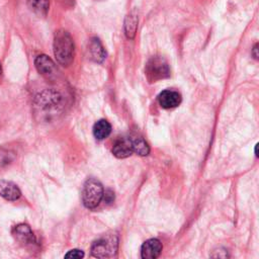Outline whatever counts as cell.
I'll list each match as a JSON object with an SVG mask.
<instances>
[{"mask_svg": "<svg viewBox=\"0 0 259 259\" xmlns=\"http://www.w3.org/2000/svg\"><path fill=\"white\" fill-rule=\"evenodd\" d=\"M21 195V191L18 186L8 180H0V196L9 201L18 199Z\"/></svg>", "mask_w": 259, "mask_h": 259, "instance_id": "cell-10", "label": "cell"}, {"mask_svg": "<svg viewBox=\"0 0 259 259\" xmlns=\"http://www.w3.org/2000/svg\"><path fill=\"white\" fill-rule=\"evenodd\" d=\"M102 184L95 178H89L83 185L82 201L85 207L95 208L103 198Z\"/></svg>", "mask_w": 259, "mask_h": 259, "instance_id": "cell-4", "label": "cell"}, {"mask_svg": "<svg viewBox=\"0 0 259 259\" xmlns=\"http://www.w3.org/2000/svg\"><path fill=\"white\" fill-rule=\"evenodd\" d=\"M12 235L19 243L23 245H32L35 243V237L31 229L25 224L15 226L12 230Z\"/></svg>", "mask_w": 259, "mask_h": 259, "instance_id": "cell-8", "label": "cell"}, {"mask_svg": "<svg viewBox=\"0 0 259 259\" xmlns=\"http://www.w3.org/2000/svg\"><path fill=\"white\" fill-rule=\"evenodd\" d=\"M133 153L132 144L130 137L126 138H119L115 141L113 147H112V154L119 159L126 158L131 156Z\"/></svg>", "mask_w": 259, "mask_h": 259, "instance_id": "cell-11", "label": "cell"}, {"mask_svg": "<svg viewBox=\"0 0 259 259\" xmlns=\"http://www.w3.org/2000/svg\"><path fill=\"white\" fill-rule=\"evenodd\" d=\"M257 51H258V44H256V45L254 46L253 52H252V54H253V56H254L255 59H258V53H257Z\"/></svg>", "mask_w": 259, "mask_h": 259, "instance_id": "cell-20", "label": "cell"}, {"mask_svg": "<svg viewBox=\"0 0 259 259\" xmlns=\"http://www.w3.org/2000/svg\"><path fill=\"white\" fill-rule=\"evenodd\" d=\"M118 238L113 233H108L92 243L91 254L96 258H109L117 252Z\"/></svg>", "mask_w": 259, "mask_h": 259, "instance_id": "cell-3", "label": "cell"}, {"mask_svg": "<svg viewBox=\"0 0 259 259\" xmlns=\"http://www.w3.org/2000/svg\"><path fill=\"white\" fill-rule=\"evenodd\" d=\"M15 157L16 155L12 150H9L6 148H0V169L10 165L14 161Z\"/></svg>", "mask_w": 259, "mask_h": 259, "instance_id": "cell-17", "label": "cell"}, {"mask_svg": "<svg viewBox=\"0 0 259 259\" xmlns=\"http://www.w3.org/2000/svg\"><path fill=\"white\" fill-rule=\"evenodd\" d=\"M28 7L31 11L39 16L47 15L50 7V0H27Z\"/></svg>", "mask_w": 259, "mask_h": 259, "instance_id": "cell-16", "label": "cell"}, {"mask_svg": "<svg viewBox=\"0 0 259 259\" xmlns=\"http://www.w3.org/2000/svg\"><path fill=\"white\" fill-rule=\"evenodd\" d=\"M1 73H2V68H1V64H0V75H1Z\"/></svg>", "mask_w": 259, "mask_h": 259, "instance_id": "cell-22", "label": "cell"}, {"mask_svg": "<svg viewBox=\"0 0 259 259\" xmlns=\"http://www.w3.org/2000/svg\"><path fill=\"white\" fill-rule=\"evenodd\" d=\"M130 140H131L133 152L137 153L140 156H147L150 153V147L148 143L140 135L134 134L130 136Z\"/></svg>", "mask_w": 259, "mask_h": 259, "instance_id": "cell-12", "label": "cell"}, {"mask_svg": "<svg viewBox=\"0 0 259 259\" xmlns=\"http://www.w3.org/2000/svg\"><path fill=\"white\" fill-rule=\"evenodd\" d=\"M54 55L58 63L64 67L71 65L74 59V41L65 29H59L54 37Z\"/></svg>", "mask_w": 259, "mask_h": 259, "instance_id": "cell-1", "label": "cell"}, {"mask_svg": "<svg viewBox=\"0 0 259 259\" xmlns=\"http://www.w3.org/2000/svg\"><path fill=\"white\" fill-rule=\"evenodd\" d=\"M138 28V14L134 10L130 12L124 20V31L127 38H134Z\"/></svg>", "mask_w": 259, "mask_h": 259, "instance_id": "cell-15", "label": "cell"}, {"mask_svg": "<svg viewBox=\"0 0 259 259\" xmlns=\"http://www.w3.org/2000/svg\"><path fill=\"white\" fill-rule=\"evenodd\" d=\"M84 257V252L79 249H73L70 250L66 255L65 258H83Z\"/></svg>", "mask_w": 259, "mask_h": 259, "instance_id": "cell-18", "label": "cell"}, {"mask_svg": "<svg viewBox=\"0 0 259 259\" xmlns=\"http://www.w3.org/2000/svg\"><path fill=\"white\" fill-rule=\"evenodd\" d=\"M63 104V96L54 90H45L34 99L36 111L42 116L55 115L62 110Z\"/></svg>", "mask_w": 259, "mask_h": 259, "instance_id": "cell-2", "label": "cell"}, {"mask_svg": "<svg viewBox=\"0 0 259 259\" xmlns=\"http://www.w3.org/2000/svg\"><path fill=\"white\" fill-rule=\"evenodd\" d=\"M34 65L37 72L47 79H53L56 77L57 69L55 63L51 58L46 55H39L34 60Z\"/></svg>", "mask_w": 259, "mask_h": 259, "instance_id": "cell-6", "label": "cell"}, {"mask_svg": "<svg viewBox=\"0 0 259 259\" xmlns=\"http://www.w3.org/2000/svg\"><path fill=\"white\" fill-rule=\"evenodd\" d=\"M89 51H90L92 60L97 63H102L104 61V59L106 58V53L104 51V48H103L102 44L100 42V40L96 37L91 39L90 46H89Z\"/></svg>", "mask_w": 259, "mask_h": 259, "instance_id": "cell-13", "label": "cell"}, {"mask_svg": "<svg viewBox=\"0 0 259 259\" xmlns=\"http://www.w3.org/2000/svg\"><path fill=\"white\" fill-rule=\"evenodd\" d=\"M257 147H258V144H256V146H255V155H256V157H258V152H257Z\"/></svg>", "mask_w": 259, "mask_h": 259, "instance_id": "cell-21", "label": "cell"}, {"mask_svg": "<svg viewBox=\"0 0 259 259\" xmlns=\"http://www.w3.org/2000/svg\"><path fill=\"white\" fill-rule=\"evenodd\" d=\"M111 133V124L106 119H99L93 125V135L97 140L106 139Z\"/></svg>", "mask_w": 259, "mask_h": 259, "instance_id": "cell-14", "label": "cell"}, {"mask_svg": "<svg viewBox=\"0 0 259 259\" xmlns=\"http://www.w3.org/2000/svg\"><path fill=\"white\" fill-rule=\"evenodd\" d=\"M146 76L150 82L167 78L170 75V70L167 62L161 57L151 58L146 65Z\"/></svg>", "mask_w": 259, "mask_h": 259, "instance_id": "cell-5", "label": "cell"}, {"mask_svg": "<svg viewBox=\"0 0 259 259\" xmlns=\"http://www.w3.org/2000/svg\"><path fill=\"white\" fill-rule=\"evenodd\" d=\"M103 197H104V200L106 201V202H111L113 199H114V195H113V193L110 191V190H107V191H105L104 193H103Z\"/></svg>", "mask_w": 259, "mask_h": 259, "instance_id": "cell-19", "label": "cell"}, {"mask_svg": "<svg viewBox=\"0 0 259 259\" xmlns=\"http://www.w3.org/2000/svg\"><path fill=\"white\" fill-rule=\"evenodd\" d=\"M162 251V244L158 239L146 241L141 248V256L144 259H155L159 257Z\"/></svg>", "mask_w": 259, "mask_h": 259, "instance_id": "cell-9", "label": "cell"}, {"mask_svg": "<svg viewBox=\"0 0 259 259\" xmlns=\"http://www.w3.org/2000/svg\"><path fill=\"white\" fill-rule=\"evenodd\" d=\"M181 94L174 90H164L158 96L159 104L166 109L177 107L181 103Z\"/></svg>", "mask_w": 259, "mask_h": 259, "instance_id": "cell-7", "label": "cell"}]
</instances>
